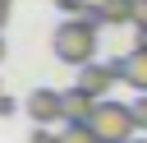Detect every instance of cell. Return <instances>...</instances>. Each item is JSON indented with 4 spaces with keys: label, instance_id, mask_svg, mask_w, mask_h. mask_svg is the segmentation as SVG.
<instances>
[{
    "label": "cell",
    "instance_id": "6da1fadb",
    "mask_svg": "<svg viewBox=\"0 0 147 143\" xmlns=\"http://www.w3.org/2000/svg\"><path fill=\"white\" fill-rule=\"evenodd\" d=\"M101 14H96V5H87L83 14H74V18H64L60 28H55V37H51V46H55V55L64 60V65H74V69H83V65H92L96 60V46H101Z\"/></svg>",
    "mask_w": 147,
    "mask_h": 143
},
{
    "label": "cell",
    "instance_id": "7a4b0ae2",
    "mask_svg": "<svg viewBox=\"0 0 147 143\" xmlns=\"http://www.w3.org/2000/svg\"><path fill=\"white\" fill-rule=\"evenodd\" d=\"M87 125H92V134L101 143H133L142 134V125L133 115V101H115V97H101Z\"/></svg>",
    "mask_w": 147,
    "mask_h": 143
},
{
    "label": "cell",
    "instance_id": "3957f363",
    "mask_svg": "<svg viewBox=\"0 0 147 143\" xmlns=\"http://www.w3.org/2000/svg\"><path fill=\"white\" fill-rule=\"evenodd\" d=\"M23 111L32 115V125H69V115H64V92H55V88H32L28 101H23Z\"/></svg>",
    "mask_w": 147,
    "mask_h": 143
},
{
    "label": "cell",
    "instance_id": "277c9868",
    "mask_svg": "<svg viewBox=\"0 0 147 143\" xmlns=\"http://www.w3.org/2000/svg\"><path fill=\"white\" fill-rule=\"evenodd\" d=\"M74 83L101 101V97H110V88L119 83V69H115V65H96V60H92V65H83V69H78V78H74Z\"/></svg>",
    "mask_w": 147,
    "mask_h": 143
},
{
    "label": "cell",
    "instance_id": "5b68a950",
    "mask_svg": "<svg viewBox=\"0 0 147 143\" xmlns=\"http://www.w3.org/2000/svg\"><path fill=\"white\" fill-rule=\"evenodd\" d=\"M115 69H119V83H129L133 92H147V46H133L129 55H119Z\"/></svg>",
    "mask_w": 147,
    "mask_h": 143
},
{
    "label": "cell",
    "instance_id": "8992f818",
    "mask_svg": "<svg viewBox=\"0 0 147 143\" xmlns=\"http://www.w3.org/2000/svg\"><path fill=\"white\" fill-rule=\"evenodd\" d=\"M92 111H96V97H92V92H83V88L74 83V88L64 92V115H69L74 125H87V120H92Z\"/></svg>",
    "mask_w": 147,
    "mask_h": 143
},
{
    "label": "cell",
    "instance_id": "52a82bcc",
    "mask_svg": "<svg viewBox=\"0 0 147 143\" xmlns=\"http://www.w3.org/2000/svg\"><path fill=\"white\" fill-rule=\"evenodd\" d=\"M133 9H138V0H96V14H101V23H110V28H124V23H133Z\"/></svg>",
    "mask_w": 147,
    "mask_h": 143
},
{
    "label": "cell",
    "instance_id": "ba28073f",
    "mask_svg": "<svg viewBox=\"0 0 147 143\" xmlns=\"http://www.w3.org/2000/svg\"><path fill=\"white\" fill-rule=\"evenodd\" d=\"M60 143H101L96 134H92V125H60Z\"/></svg>",
    "mask_w": 147,
    "mask_h": 143
},
{
    "label": "cell",
    "instance_id": "9c48e42d",
    "mask_svg": "<svg viewBox=\"0 0 147 143\" xmlns=\"http://www.w3.org/2000/svg\"><path fill=\"white\" fill-rule=\"evenodd\" d=\"M133 28H138V46L147 42V0H138V9H133Z\"/></svg>",
    "mask_w": 147,
    "mask_h": 143
},
{
    "label": "cell",
    "instance_id": "30bf717a",
    "mask_svg": "<svg viewBox=\"0 0 147 143\" xmlns=\"http://www.w3.org/2000/svg\"><path fill=\"white\" fill-rule=\"evenodd\" d=\"M32 143H60V129H51V125H32Z\"/></svg>",
    "mask_w": 147,
    "mask_h": 143
},
{
    "label": "cell",
    "instance_id": "8fae6325",
    "mask_svg": "<svg viewBox=\"0 0 147 143\" xmlns=\"http://www.w3.org/2000/svg\"><path fill=\"white\" fill-rule=\"evenodd\" d=\"M55 5H60V14H64V18H74V14H83L92 0H55Z\"/></svg>",
    "mask_w": 147,
    "mask_h": 143
},
{
    "label": "cell",
    "instance_id": "7c38bea8",
    "mask_svg": "<svg viewBox=\"0 0 147 143\" xmlns=\"http://www.w3.org/2000/svg\"><path fill=\"white\" fill-rule=\"evenodd\" d=\"M133 115H138V125L147 129V92H138V101H133Z\"/></svg>",
    "mask_w": 147,
    "mask_h": 143
},
{
    "label": "cell",
    "instance_id": "4fadbf2b",
    "mask_svg": "<svg viewBox=\"0 0 147 143\" xmlns=\"http://www.w3.org/2000/svg\"><path fill=\"white\" fill-rule=\"evenodd\" d=\"M14 111H18V101H14V97H5V92H0V115H14Z\"/></svg>",
    "mask_w": 147,
    "mask_h": 143
},
{
    "label": "cell",
    "instance_id": "5bb4252c",
    "mask_svg": "<svg viewBox=\"0 0 147 143\" xmlns=\"http://www.w3.org/2000/svg\"><path fill=\"white\" fill-rule=\"evenodd\" d=\"M9 23V0H0V28Z\"/></svg>",
    "mask_w": 147,
    "mask_h": 143
},
{
    "label": "cell",
    "instance_id": "9a60e30c",
    "mask_svg": "<svg viewBox=\"0 0 147 143\" xmlns=\"http://www.w3.org/2000/svg\"><path fill=\"white\" fill-rule=\"evenodd\" d=\"M0 65H5V37H0Z\"/></svg>",
    "mask_w": 147,
    "mask_h": 143
},
{
    "label": "cell",
    "instance_id": "2e32d148",
    "mask_svg": "<svg viewBox=\"0 0 147 143\" xmlns=\"http://www.w3.org/2000/svg\"><path fill=\"white\" fill-rule=\"evenodd\" d=\"M133 143H147V138H142V134H138V138H133Z\"/></svg>",
    "mask_w": 147,
    "mask_h": 143
},
{
    "label": "cell",
    "instance_id": "e0dca14e",
    "mask_svg": "<svg viewBox=\"0 0 147 143\" xmlns=\"http://www.w3.org/2000/svg\"><path fill=\"white\" fill-rule=\"evenodd\" d=\"M142 138H147V129H142Z\"/></svg>",
    "mask_w": 147,
    "mask_h": 143
},
{
    "label": "cell",
    "instance_id": "ac0fdd59",
    "mask_svg": "<svg viewBox=\"0 0 147 143\" xmlns=\"http://www.w3.org/2000/svg\"><path fill=\"white\" fill-rule=\"evenodd\" d=\"M142 46H147V42H142Z\"/></svg>",
    "mask_w": 147,
    "mask_h": 143
}]
</instances>
